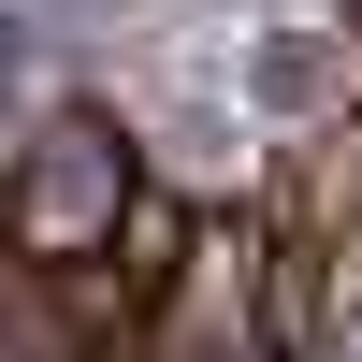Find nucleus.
Wrapping results in <instances>:
<instances>
[{
	"instance_id": "1",
	"label": "nucleus",
	"mask_w": 362,
	"mask_h": 362,
	"mask_svg": "<svg viewBox=\"0 0 362 362\" xmlns=\"http://www.w3.org/2000/svg\"><path fill=\"white\" fill-rule=\"evenodd\" d=\"M261 290H276V362H319L362 319V131L305 116V145L261 189Z\"/></svg>"
},
{
	"instance_id": "2",
	"label": "nucleus",
	"mask_w": 362,
	"mask_h": 362,
	"mask_svg": "<svg viewBox=\"0 0 362 362\" xmlns=\"http://www.w3.org/2000/svg\"><path fill=\"white\" fill-rule=\"evenodd\" d=\"M145 203V160L116 116L58 102L44 131L15 145V174H0V261H29V276H73V261H116V232H131Z\"/></svg>"
},
{
	"instance_id": "3",
	"label": "nucleus",
	"mask_w": 362,
	"mask_h": 362,
	"mask_svg": "<svg viewBox=\"0 0 362 362\" xmlns=\"http://www.w3.org/2000/svg\"><path fill=\"white\" fill-rule=\"evenodd\" d=\"M145 362H276L261 218H189V247L145 276Z\"/></svg>"
},
{
	"instance_id": "4",
	"label": "nucleus",
	"mask_w": 362,
	"mask_h": 362,
	"mask_svg": "<svg viewBox=\"0 0 362 362\" xmlns=\"http://www.w3.org/2000/svg\"><path fill=\"white\" fill-rule=\"evenodd\" d=\"M0 362H145V290L116 261H73V276L0 261Z\"/></svg>"
},
{
	"instance_id": "5",
	"label": "nucleus",
	"mask_w": 362,
	"mask_h": 362,
	"mask_svg": "<svg viewBox=\"0 0 362 362\" xmlns=\"http://www.w3.org/2000/svg\"><path fill=\"white\" fill-rule=\"evenodd\" d=\"M276 87L362 131V0H319V15H290V29H276Z\"/></svg>"
}]
</instances>
